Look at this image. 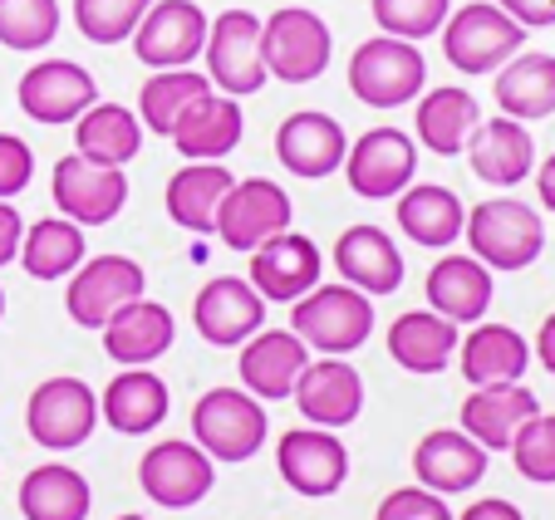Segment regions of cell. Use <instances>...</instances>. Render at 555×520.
Returning a JSON list of instances; mask_svg holds the SVG:
<instances>
[{
  "label": "cell",
  "mask_w": 555,
  "mask_h": 520,
  "mask_svg": "<svg viewBox=\"0 0 555 520\" xmlns=\"http://www.w3.org/2000/svg\"><path fill=\"white\" fill-rule=\"evenodd\" d=\"M462 240H467L472 256L482 260L487 271H526L545 250V226H541V211L526 207V202L492 197L467 211Z\"/></svg>",
  "instance_id": "1"
},
{
  "label": "cell",
  "mask_w": 555,
  "mask_h": 520,
  "mask_svg": "<svg viewBox=\"0 0 555 520\" xmlns=\"http://www.w3.org/2000/svg\"><path fill=\"white\" fill-rule=\"evenodd\" d=\"M291 334L314 354H354L374 334V304L354 285H314L295 300Z\"/></svg>",
  "instance_id": "2"
},
{
  "label": "cell",
  "mask_w": 555,
  "mask_h": 520,
  "mask_svg": "<svg viewBox=\"0 0 555 520\" xmlns=\"http://www.w3.org/2000/svg\"><path fill=\"white\" fill-rule=\"evenodd\" d=\"M266 407L256 393L242 388H211L192 407V442L207 452L211 461H251L266 447Z\"/></svg>",
  "instance_id": "3"
},
{
  "label": "cell",
  "mask_w": 555,
  "mask_h": 520,
  "mask_svg": "<svg viewBox=\"0 0 555 520\" xmlns=\"http://www.w3.org/2000/svg\"><path fill=\"white\" fill-rule=\"evenodd\" d=\"M526 30L496 0H472L442 21V54L457 74H496L512 54H521Z\"/></svg>",
  "instance_id": "4"
},
{
  "label": "cell",
  "mask_w": 555,
  "mask_h": 520,
  "mask_svg": "<svg viewBox=\"0 0 555 520\" xmlns=\"http://www.w3.org/2000/svg\"><path fill=\"white\" fill-rule=\"evenodd\" d=\"M428 83V60L413 40H393V35H378L364 40L349 60V94L369 108H399L409 99L423 94Z\"/></svg>",
  "instance_id": "5"
},
{
  "label": "cell",
  "mask_w": 555,
  "mask_h": 520,
  "mask_svg": "<svg viewBox=\"0 0 555 520\" xmlns=\"http://www.w3.org/2000/svg\"><path fill=\"white\" fill-rule=\"evenodd\" d=\"M261 54L266 74L281 83H314L335 60V35L305 5H285V11L261 21Z\"/></svg>",
  "instance_id": "6"
},
{
  "label": "cell",
  "mask_w": 555,
  "mask_h": 520,
  "mask_svg": "<svg viewBox=\"0 0 555 520\" xmlns=\"http://www.w3.org/2000/svg\"><path fill=\"white\" fill-rule=\"evenodd\" d=\"M99 427V393L85 378H44L25 403V432L50 452H74L94 438Z\"/></svg>",
  "instance_id": "7"
},
{
  "label": "cell",
  "mask_w": 555,
  "mask_h": 520,
  "mask_svg": "<svg viewBox=\"0 0 555 520\" xmlns=\"http://www.w3.org/2000/svg\"><path fill=\"white\" fill-rule=\"evenodd\" d=\"M207 79L217 94L246 99L261 94L266 74V54H261V15L251 11H221L207 30Z\"/></svg>",
  "instance_id": "8"
},
{
  "label": "cell",
  "mask_w": 555,
  "mask_h": 520,
  "mask_svg": "<svg viewBox=\"0 0 555 520\" xmlns=\"http://www.w3.org/2000/svg\"><path fill=\"white\" fill-rule=\"evenodd\" d=\"M147 275L138 260L128 256H89L79 260V271L69 275V290H64V310L79 329H104L124 304L143 300Z\"/></svg>",
  "instance_id": "9"
},
{
  "label": "cell",
  "mask_w": 555,
  "mask_h": 520,
  "mask_svg": "<svg viewBox=\"0 0 555 520\" xmlns=\"http://www.w3.org/2000/svg\"><path fill=\"white\" fill-rule=\"evenodd\" d=\"M50 197L60 207V217H69L74 226H108L128 207V178L124 167H104L74 153L54 162Z\"/></svg>",
  "instance_id": "10"
},
{
  "label": "cell",
  "mask_w": 555,
  "mask_h": 520,
  "mask_svg": "<svg viewBox=\"0 0 555 520\" xmlns=\"http://www.w3.org/2000/svg\"><path fill=\"white\" fill-rule=\"evenodd\" d=\"M138 486H143V496L153 500V506L188 510L217 486V467H211V457L197 442L168 438L143 452V461H138Z\"/></svg>",
  "instance_id": "11"
},
{
  "label": "cell",
  "mask_w": 555,
  "mask_h": 520,
  "mask_svg": "<svg viewBox=\"0 0 555 520\" xmlns=\"http://www.w3.org/2000/svg\"><path fill=\"white\" fill-rule=\"evenodd\" d=\"M211 21L197 0H153L133 30V54L147 69H188L207 50Z\"/></svg>",
  "instance_id": "12"
},
{
  "label": "cell",
  "mask_w": 555,
  "mask_h": 520,
  "mask_svg": "<svg viewBox=\"0 0 555 520\" xmlns=\"http://www.w3.org/2000/svg\"><path fill=\"white\" fill-rule=\"evenodd\" d=\"M413 172H418V143L403 128H369L345 153V178L364 202L399 197L403 187H413Z\"/></svg>",
  "instance_id": "13"
},
{
  "label": "cell",
  "mask_w": 555,
  "mask_h": 520,
  "mask_svg": "<svg viewBox=\"0 0 555 520\" xmlns=\"http://www.w3.org/2000/svg\"><path fill=\"white\" fill-rule=\"evenodd\" d=\"M15 99H21V114L44 128L74 123L85 108L99 104V79L74 60H40L21 74Z\"/></svg>",
  "instance_id": "14"
},
{
  "label": "cell",
  "mask_w": 555,
  "mask_h": 520,
  "mask_svg": "<svg viewBox=\"0 0 555 520\" xmlns=\"http://www.w3.org/2000/svg\"><path fill=\"white\" fill-rule=\"evenodd\" d=\"M291 217H295V207H291V197H285L281 182L246 178V182H231V192L221 197L217 236L227 240L231 250H256L271 236L291 231Z\"/></svg>",
  "instance_id": "15"
},
{
  "label": "cell",
  "mask_w": 555,
  "mask_h": 520,
  "mask_svg": "<svg viewBox=\"0 0 555 520\" xmlns=\"http://www.w3.org/2000/svg\"><path fill=\"white\" fill-rule=\"evenodd\" d=\"M275 467H281V481L291 491L320 500V496H335L349 481V447L330 427H291V432H281Z\"/></svg>",
  "instance_id": "16"
},
{
  "label": "cell",
  "mask_w": 555,
  "mask_h": 520,
  "mask_svg": "<svg viewBox=\"0 0 555 520\" xmlns=\"http://www.w3.org/2000/svg\"><path fill=\"white\" fill-rule=\"evenodd\" d=\"M291 398L310 427L339 432V427L359 422V413H364V378H359V368L349 364V359L325 354V359H310V364H305Z\"/></svg>",
  "instance_id": "17"
},
{
  "label": "cell",
  "mask_w": 555,
  "mask_h": 520,
  "mask_svg": "<svg viewBox=\"0 0 555 520\" xmlns=\"http://www.w3.org/2000/svg\"><path fill=\"white\" fill-rule=\"evenodd\" d=\"M192 324H197V334L207 343L236 349V343H246L266 324V300L242 275H217V281H207L197 290V300H192Z\"/></svg>",
  "instance_id": "18"
},
{
  "label": "cell",
  "mask_w": 555,
  "mask_h": 520,
  "mask_svg": "<svg viewBox=\"0 0 555 520\" xmlns=\"http://www.w3.org/2000/svg\"><path fill=\"white\" fill-rule=\"evenodd\" d=\"M325 275V260H320V246L310 236H295V231H281L266 246L251 250V275L246 281L256 285L261 300L275 304H295L305 290H314Z\"/></svg>",
  "instance_id": "19"
},
{
  "label": "cell",
  "mask_w": 555,
  "mask_h": 520,
  "mask_svg": "<svg viewBox=\"0 0 555 520\" xmlns=\"http://www.w3.org/2000/svg\"><path fill=\"white\" fill-rule=\"evenodd\" d=\"M345 153H349L345 128L330 114H320V108H300V114H291L275 128V157H281L285 172H295V178H305V182L339 172Z\"/></svg>",
  "instance_id": "20"
},
{
  "label": "cell",
  "mask_w": 555,
  "mask_h": 520,
  "mask_svg": "<svg viewBox=\"0 0 555 520\" xmlns=\"http://www.w3.org/2000/svg\"><path fill=\"white\" fill-rule=\"evenodd\" d=\"M462 153H467L472 178L487 182V187H516L535 172L531 128L516 123V118H482Z\"/></svg>",
  "instance_id": "21"
},
{
  "label": "cell",
  "mask_w": 555,
  "mask_h": 520,
  "mask_svg": "<svg viewBox=\"0 0 555 520\" xmlns=\"http://www.w3.org/2000/svg\"><path fill=\"white\" fill-rule=\"evenodd\" d=\"M242 133H246V118H242V99L231 94H202L188 114L172 123L168 143L178 147L188 162H221L227 153L242 147Z\"/></svg>",
  "instance_id": "22"
},
{
  "label": "cell",
  "mask_w": 555,
  "mask_h": 520,
  "mask_svg": "<svg viewBox=\"0 0 555 520\" xmlns=\"http://www.w3.org/2000/svg\"><path fill=\"white\" fill-rule=\"evenodd\" d=\"M487 457L492 452L482 442H472L467 432H452V427H438L413 447V477L418 486L438 491V496H457V491H472L487 477Z\"/></svg>",
  "instance_id": "23"
},
{
  "label": "cell",
  "mask_w": 555,
  "mask_h": 520,
  "mask_svg": "<svg viewBox=\"0 0 555 520\" xmlns=\"http://www.w3.org/2000/svg\"><path fill=\"white\" fill-rule=\"evenodd\" d=\"M178 339V320L168 304L157 300H133L104 324V354L124 368H147L153 359H163Z\"/></svg>",
  "instance_id": "24"
},
{
  "label": "cell",
  "mask_w": 555,
  "mask_h": 520,
  "mask_svg": "<svg viewBox=\"0 0 555 520\" xmlns=\"http://www.w3.org/2000/svg\"><path fill=\"white\" fill-rule=\"evenodd\" d=\"M541 413L531 388L521 384H487V388H472L462 398V432L472 442H482L487 452H506L512 438L521 432L526 417Z\"/></svg>",
  "instance_id": "25"
},
{
  "label": "cell",
  "mask_w": 555,
  "mask_h": 520,
  "mask_svg": "<svg viewBox=\"0 0 555 520\" xmlns=\"http://www.w3.org/2000/svg\"><path fill=\"white\" fill-rule=\"evenodd\" d=\"M335 271L345 275V285L374 300V295H393L403 285V256L384 226H349L335 240Z\"/></svg>",
  "instance_id": "26"
},
{
  "label": "cell",
  "mask_w": 555,
  "mask_h": 520,
  "mask_svg": "<svg viewBox=\"0 0 555 520\" xmlns=\"http://www.w3.org/2000/svg\"><path fill=\"white\" fill-rule=\"evenodd\" d=\"M305 364L310 349L291 329H256L242 343V388L256 398H291Z\"/></svg>",
  "instance_id": "27"
},
{
  "label": "cell",
  "mask_w": 555,
  "mask_h": 520,
  "mask_svg": "<svg viewBox=\"0 0 555 520\" xmlns=\"http://www.w3.org/2000/svg\"><path fill=\"white\" fill-rule=\"evenodd\" d=\"M428 290V304L452 324H477L487 310H492V295H496V281L477 256H442L438 265L428 271L423 281Z\"/></svg>",
  "instance_id": "28"
},
{
  "label": "cell",
  "mask_w": 555,
  "mask_h": 520,
  "mask_svg": "<svg viewBox=\"0 0 555 520\" xmlns=\"http://www.w3.org/2000/svg\"><path fill=\"white\" fill-rule=\"evenodd\" d=\"M231 167L227 162H188L168 178L163 207H168L172 226L192 231V236H211L217 231V207L231 192Z\"/></svg>",
  "instance_id": "29"
},
{
  "label": "cell",
  "mask_w": 555,
  "mask_h": 520,
  "mask_svg": "<svg viewBox=\"0 0 555 520\" xmlns=\"http://www.w3.org/2000/svg\"><path fill=\"white\" fill-rule=\"evenodd\" d=\"M526 364H531V343L512 329V324H482L457 343V368L472 388L487 384H521Z\"/></svg>",
  "instance_id": "30"
},
{
  "label": "cell",
  "mask_w": 555,
  "mask_h": 520,
  "mask_svg": "<svg viewBox=\"0 0 555 520\" xmlns=\"http://www.w3.org/2000/svg\"><path fill=\"white\" fill-rule=\"evenodd\" d=\"M168 384L153 368H124L114 384L99 393V417L124 438H143L153 427H163L168 417Z\"/></svg>",
  "instance_id": "31"
},
{
  "label": "cell",
  "mask_w": 555,
  "mask_h": 520,
  "mask_svg": "<svg viewBox=\"0 0 555 520\" xmlns=\"http://www.w3.org/2000/svg\"><path fill=\"white\" fill-rule=\"evenodd\" d=\"M457 324L438 310H409L388 329V359L409 374H442L457 359Z\"/></svg>",
  "instance_id": "32"
},
{
  "label": "cell",
  "mask_w": 555,
  "mask_h": 520,
  "mask_svg": "<svg viewBox=\"0 0 555 520\" xmlns=\"http://www.w3.org/2000/svg\"><path fill=\"white\" fill-rule=\"evenodd\" d=\"M496 108L516 123H535V118L555 114V54H512V60L496 69Z\"/></svg>",
  "instance_id": "33"
},
{
  "label": "cell",
  "mask_w": 555,
  "mask_h": 520,
  "mask_svg": "<svg viewBox=\"0 0 555 520\" xmlns=\"http://www.w3.org/2000/svg\"><path fill=\"white\" fill-rule=\"evenodd\" d=\"M399 231L409 240L428 250H442L452 240H462V221H467V207L452 187H438V182H418V187H403L399 197Z\"/></svg>",
  "instance_id": "34"
},
{
  "label": "cell",
  "mask_w": 555,
  "mask_h": 520,
  "mask_svg": "<svg viewBox=\"0 0 555 520\" xmlns=\"http://www.w3.org/2000/svg\"><path fill=\"white\" fill-rule=\"evenodd\" d=\"M138 147H143V123H138L133 108L99 99L94 108L74 118V153L89 157V162L128 167L138 157Z\"/></svg>",
  "instance_id": "35"
},
{
  "label": "cell",
  "mask_w": 555,
  "mask_h": 520,
  "mask_svg": "<svg viewBox=\"0 0 555 520\" xmlns=\"http://www.w3.org/2000/svg\"><path fill=\"white\" fill-rule=\"evenodd\" d=\"M477 123H482V104L467 89H457V83H442V89L423 94L418 118H413L418 143L438 157H457L467 147V138L477 133Z\"/></svg>",
  "instance_id": "36"
},
{
  "label": "cell",
  "mask_w": 555,
  "mask_h": 520,
  "mask_svg": "<svg viewBox=\"0 0 555 520\" xmlns=\"http://www.w3.org/2000/svg\"><path fill=\"white\" fill-rule=\"evenodd\" d=\"M94 506V491H89L85 471L50 461V467H35L21 481V516L25 520H89Z\"/></svg>",
  "instance_id": "37"
},
{
  "label": "cell",
  "mask_w": 555,
  "mask_h": 520,
  "mask_svg": "<svg viewBox=\"0 0 555 520\" xmlns=\"http://www.w3.org/2000/svg\"><path fill=\"white\" fill-rule=\"evenodd\" d=\"M85 260V226H74L69 217H44L35 226H25L21 236V265L35 281H60L74 275Z\"/></svg>",
  "instance_id": "38"
},
{
  "label": "cell",
  "mask_w": 555,
  "mask_h": 520,
  "mask_svg": "<svg viewBox=\"0 0 555 520\" xmlns=\"http://www.w3.org/2000/svg\"><path fill=\"white\" fill-rule=\"evenodd\" d=\"M202 94H211V79H202L197 69H153V79H143V89H138V123L153 128L157 138H168L172 123Z\"/></svg>",
  "instance_id": "39"
},
{
  "label": "cell",
  "mask_w": 555,
  "mask_h": 520,
  "mask_svg": "<svg viewBox=\"0 0 555 520\" xmlns=\"http://www.w3.org/2000/svg\"><path fill=\"white\" fill-rule=\"evenodd\" d=\"M60 35V0H0V44L44 50Z\"/></svg>",
  "instance_id": "40"
},
{
  "label": "cell",
  "mask_w": 555,
  "mask_h": 520,
  "mask_svg": "<svg viewBox=\"0 0 555 520\" xmlns=\"http://www.w3.org/2000/svg\"><path fill=\"white\" fill-rule=\"evenodd\" d=\"M147 5L153 0H74V25L94 44H124V40H133Z\"/></svg>",
  "instance_id": "41"
},
{
  "label": "cell",
  "mask_w": 555,
  "mask_h": 520,
  "mask_svg": "<svg viewBox=\"0 0 555 520\" xmlns=\"http://www.w3.org/2000/svg\"><path fill=\"white\" fill-rule=\"evenodd\" d=\"M512 461L526 481L535 486H555V413H535L521 422V432L512 438Z\"/></svg>",
  "instance_id": "42"
},
{
  "label": "cell",
  "mask_w": 555,
  "mask_h": 520,
  "mask_svg": "<svg viewBox=\"0 0 555 520\" xmlns=\"http://www.w3.org/2000/svg\"><path fill=\"white\" fill-rule=\"evenodd\" d=\"M452 15V0H374V21L393 40H428Z\"/></svg>",
  "instance_id": "43"
},
{
  "label": "cell",
  "mask_w": 555,
  "mask_h": 520,
  "mask_svg": "<svg viewBox=\"0 0 555 520\" xmlns=\"http://www.w3.org/2000/svg\"><path fill=\"white\" fill-rule=\"evenodd\" d=\"M374 520H457L448 510V500L438 496V491L428 486H399V491H388L384 500H378Z\"/></svg>",
  "instance_id": "44"
},
{
  "label": "cell",
  "mask_w": 555,
  "mask_h": 520,
  "mask_svg": "<svg viewBox=\"0 0 555 520\" xmlns=\"http://www.w3.org/2000/svg\"><path fill=\"white\" fill-rule=\"evenodd\" d=\"M35 182V153L25 138L15 133H0V202L21 197L25 187Z\"/></svg>",
  "instance_id": "45"
},
{
  "label": "cell",
  "mask_w": 555,
  "mask_h": 520,
  "mask_svg": "<svg viewBox=\"0 0 555 520\" xmlns=\"http://www.w3.org/2000/svg\"><path fill=\"white\" fill-rule=\"evenodd\" d=\"M521 30H545L555 25V0H496Z\"/></svg>",
  "instance_id": "46"
},
{
  "label": "cell",
  "mask_w": 555,
  "mask_h": 520,
  "mask_svg": "<svg viewBox=\"0 0 555 520\" xmlns=\"http://www.w3.org/2000/svg\"><path fill=\"white\" fill-rule=\"evenodd\" d=\"M21 236H25V221L15 211V202H0V271L21 260Z\"/></svg>",
  "instance_id": "47"
},
{
  "label": "cell",
  "mask_w": 555,
  "mask_h": 520,
  "mask_svg": "<svg viewBox=\"0 0 555 520\" xmlns=\"http://www.w3.org/2000/svg\"><path fill=\"white\" fill-rule=\"evenodd\" d=\"M457 520H526V516L512 506V500H502V496H482V500H472V506L462 510Z\"/></svg>",
  "instance_id": "48"
},
{
  "label": "cell",
  "mask_w": 555,
  "mask_h": 520,
  "mask_svg": "<svg viewBox=\"0 0 555 520\" xmlns=\"http://www.w3.org/2000/svg\"><path fill=\"white\" fill-rule=\"evenodd\" d=\"M535 359L545 364V374L555 378V314H545L541 334H535Z\"/></svg>",
  "instance_id": "49"
},
{
  "label": "cell",
  "mask_w": 555,
  "mask_h": 520,
  "mask_svg": "<svg viewBox=\"0 0 555 520\" xmlns=\"http://www.w3.org/2000/svg\"><path fill=\"white\" fill-rule=\"evenodd\" d=\"M535 192H541V207L555 211V153L535 167Z\"/></svg>",
  "instance_id": "50"
},
{
  "label": "cell",
  "mask_w": 555,
  "mask_h": 520,
  "mask_svg": "<svg viewBox=\"0 0 555 520\" xmlns=\"http://www.w3.org/2000/svg\"><path fill=\"white\" fill-rule=\"evenodd\" d=\"M0 320H5V290H0Z\"/></svg>",
  "instance_id": "51"
},
{
  "label": "cell",
  "mask_w": 555,
  "mask_h": 520,
  "mask_svg": "<svg viewBox=\"0 0 555 520\" xmlns=\"http://www.w3.org/2000/svg\"><path fill=\"white\" fill-rule=\"evenodd\" d=\"M118 520H147V516H118Z\"/></svg>",
  "instance_id": "52"
}]
</instances>
